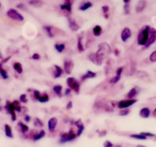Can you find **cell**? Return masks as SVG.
Wrapping results in <instances>:
<instances>
[{
  "mask_svg": "<svg viewBox=\"0 0 156 147\" xmlns=\"http://www.w3.org/2000/svg\"><path fill=\"white\" fill-rule=\"evenodd\" d=\"M4 108L5 110H6V112L8 113L11 115L12 121H15L16 119H17V117H16V111H15L14 106H13L12 102H11L10 100H6Z\"/></svg>",
  "mask_w": 156,
  "mask_h": 147,
  "instance_id": "obj_6",
  "label": "cell"
},
{
  "mask_svg": "<svg viewBox=\"0 0 156 147\" xmlns=\"http://www.w3.org/2000/svg\"><path fill=\"white\" fill-rule=\"evenodd\" d=\"M64 2H72V0H64Z\"/></svg>",
  "mask_w": 156,
  "mask_h": 147,
  "instance_id": "obj_61",
  "label": "cell"
},
{
  "mask_svg": "<svg viewBox=\"0 0 156 147\" xmlns=\"http://www.w3.org/2000/svg\"><path fill=\"white\" fill-rule=\"evenodd\" d=\"M50 98L47 93H40V95L38 96V98H37V100H38L40 103H47L49 101Z\"/></svg>",
  "mask_w": 156,
  "mask_h": 147,
  "instance_id": "obj_26",
  "label": "cell"
},
{
  "mask_svg": "<svg viewBox=\"0 0 156 147\" xmlns=\"http://www.w3.org/2000/svg\"><path fill=\"white\" fill-rule=\"evenodd\" d=\"M72 107H73V102L69 101L68 103H67V106H66V109L69 110H70V109H72Z\"/></svg>",
  "mask_w": 156,
  "mask_h": 147,
  "instance_id": "obj_50",
  "label": "cell"
},
{
  "mask_svg": "<svg viewBox=\"0 0 156 147\" xmlns=\"http://www.w3.org/2000/svg\"><path fill=\"white\" fill-rule=\"evenodd\" d=\"M18 126L19 127L20 131H21L23 134H25L26 133H28V131H29V127H28L26 124L22 123V122H18Z\"/></svg>",
  "mask_w": 156,
  "mask_h": 147,
  "instance_id": "obj_29",
  "label": "cell"
},
{
  "mask_svg": "<svg viewBox=\"0 0 156 147\" xmlns=\"http://www.w3.org/2000/svg\"><path fill=\"white\" fill-rule=\"evenodd\" d=\"M136 147H146V146H142V145H138V146H136Z\"/></svg>",
  "mask_w": 156,
  "mask_h": 147,
  "instance_id": "obj_59",
  "label": "cell"
},
{
  "mask_svg": "<svg viewBox=\"0 0 156 147\" xmlns=\"http://www.w3.org/2000/svg\"><path fill=\"white\" fill-rule=\"evenodd\" d=\"M0 76L2 77V79H4V80H7V79H9V74L7 72L6 70H5L4 68H2L1 71H0Z\"/></svg>",
  "mask_w": 156,
  "mask_h": 147,
  "instance_id": "obj_37",
  "label": "cell"
},
{
  "mask_svg": "<svg viewBox=\"0 0 156 147\" xmlns=\"http://www.w3.org/2000/svg\"><path fill=\"white\" fill-rule=\"evenodd\" d=\"M156 41V29L154 28H150L149 32V37L148 39L147 42L145 44V45L144 46V49H147L151 45H152Z\"/></svg>",
  "mask_w": 156,
  "mask_h": 147,
  "instance_id": "obj_8",
  "label": "cell"
},
{
  "mask_svg": "<svg viewBox=\"0 0 156 147\" xmlns=\"http://www.w3.org/2000/svg\"><path fill=\"white\" fill-rule=\"evenodd\" d=\"M83 34V33H81V34H80L77 38V47L78 52H80V53H82V52H84V50H85L84 47H83V42H82Z\"/></svg>",
  "mask_w": 156,
  "mask_h": 147,
  "instance_id": "obj_23",
  "label": "cell"
},
{
  "mask_svg": "<svg viewBox=\"0 0 156 147\" xmlns=\"http://www.w3.org/2000/svg\"><path fill=\"white\" fill-rule=\"evenodd\" d=\"M60 8L62 11L70 15L72 12V2H64L63 4L60 5Z\"/></svg>",
  "mask_w": 156,
  "mask_h": 147,
  "instance_id": "obj_14",
  "label": "cell"
},
{
  "mask_svg": "<svg viewBox=\"0 0 156 147\" xmlns=\"http://www.w3.org/2000/svg\"><path fill=\"white\" fill-rule=\"evenodd\" d=\"M130 1H131V0H123V2L125 4H126V3H129Z\"/></svg>",
  "mask_w": 156,
  "mask_h": 147,
  "instance_id": "obj_56",
  "label": "cell"
},
{
  "mask_svg": "<svg viewBox=\"0 0 156 147\" xmlns=\"http://www.w3.org/2000/svg\"><path fill=\"white\" fill-rule=\"evenodd\" d=\"M34 125L35 126H37V127H42L44 126V123L42 120L39 119V118H35V120H34Z\"/></svg>",
  "mask_w": 156,
  "mask_h": 147,
  "instance_id": "obj_39",
  "label": "cell"
},
{
  "mask_svg": "<svg viewBox=\"0 0 156 147\" xmlns=\"http://www.w3.org/2000/svg\"><path fill=\"white\" fill-rule=\"evenodd\" d=\"M44 31L45 32V33L47 34L49 38H54V37L56 36V32L57 31H54L55 28L51 25H44L43 27Z\"/></svg>",
  "mask_w": 156,
  "mask_h": 147,
  "instance_id": "obj_13",
  "label": "cell"
},
{
  "mask_svg": "<svg viewBox=\"0 0 156 147\" xmlns=\"http://www.w3.org/2000/svg\"><path fill=\"white\" fill-rule=\"evenodd\" d=\"M77 137V134L74 132V130L70 129V130L67 133H63L61 134V139H60V142L61 143H66V142H69V141L74 140V139Z\"/></svg>",
  "mask_w": 156,
  "mask_h": 147,
  "instance_id": "obj_5",
  "label": "cell"
},
{
  "mask_svg": "<svg viewBox=\"0 0 156 147\" xmlns=\"http://www.w3.org/2000/svg\"><path fill=\"white\" fill-rule=\"evenodd\" d=\"M72 92V90L70 87H67V88H66V90H65L64 91V95L66 96H69L70 93H71Z\"/></svg>",
  "mask_w": 156,
  "mask_h": 147,
  "instance_id": "obj_49",
  "label": "cell"
},
{
  "mask_svg": "<svg viewBox=\"0 0 156 147\" xmlns=\"http://www.w3.org/2000/svg\"><path fill=\"white\" fill-rule=\"evenodd\" d=\"M102 32H103V28L100 25H95L94 27H93V34L95 37L100 36V35H101V34H102Z\"/></svg>",
  "mask_w": 156,
  "mask_h": 147,
  "instance_id": "obj_30",
  "label": "cell"
},
{
  "mask_svg": "<svg viewBox=\"0 0 156 147\" xmlns=\"http://www.w3.org/2000/svg\"><path fill=\"white\" fill-rule=\"evenodd\" d=\"M152 115H153V117H155L156 118V108H155L154 110H153V112H152Z\"/></svg>",
  "mask_w": 156,
  "mask_h": 147,
  "instance_id": "obj_55",
  "label": "cell"
},
{
  "mask_svg": "<svg viewBox=\"0 0 156 147\" xmlns=\"http://www.w3.org/2000/svg\"><path fill=\"white\" fill-rule=\"evenodd\" d=\"M12 104H13V106H14V107H15V110L16 112H18L20 113L21 111H22V106H21V103H20L19 100H14V101H12Z\"/></svg>",
  "mask_w": 156,
  "mask_h": 147,
  "instance_id": "obj_34",
  "label": "cell"
},
{
  "mask_svg": "<svg viewBox=\"0 0 156 147\" xmlns=\"http://www.w3.org/2000/svg\"><path fill=\"white\" fill-rule=\"evenodd\" d=\"M5 133L6 136L9 137V138H13V133L12 130L11 126H9V124H5Z\"/></svg>",
  "mask_w": 156,
  "mask_h": 147,
  "instance_id": "obj_32",
  "label": "cell"
},
{
  "mask_svg": "<svg viewBox=\"0 0 156 147\" xmlns=\"http://www.w3.org/2000/svg\"><path fill=\"white\" fill-rule=\"evenodd\" d=\"M110 46L107 43H106V42H103V43H100V45H98V50L97 52H96V56H97L100 60L103 61L104 58H105L106 54H110Z\"/></svg>",
  "mask_w": 156,
  "mask_h": 147,
  "instance_id": "obj_2",
  "label": "cell"
},
{
  "mask_svg": "<svg viewBox=\"0 0 156 147\" xmlns=\"http://www.w3.org/2000/svg\"><path fill=\"white\" fill-rule=\"evenodd\" d=\"M123 69L124 67H119L117 68L116 71V75L109 80V83L111 84H116V83L119 82V80L121 79V76L122 71H123Z\"/></svg>",
  "mask_w": 156,
  "mask_h": 147,
  "instance_id": "obj_9",
  "label": "cell"
},
{
  "mask_svg": "<svg viewBox=\"0 0 156 147\" xmlns=\"http://www.w3.org/2000/svg\"><path fill=\"white\" fill-rule=\"evenodd\" d=\"M132 37V31L128 27H126L122 29L121 32V35H120V38H121L122 41L123 42H126L129 41V39L131 38Z\"/></svg>",
  "mask_w": 156,
  "mask_h": 147,
  "instance_id": "obj_10",
  "label": "cell"
},
{
  "mask_svg": "<svg viewBox=\"0 0 156 147\" xmlns=\"http://www.w3.org/2000/svg\"><path fill=\"white\" fill-rule=\"evenodd\" d=\"M74 68V62L72 60L67 59L64 61V71L67 74H70Z\"/></svg>",
  "mask_w": 156,
  "mask_h": 147,
  "instance_id": "obj_11",
  "label": "cell"
},
{
  "mask_svg": "<svg viewBox=\"0 0 156 147\" xmlns=\"http://www.w3.org/2000/svg\"><path fill=\"white\" fill-rule=\"evenodd\" d=\"M150 28L151 27L149 25H145L143 26L141 28V30L139 31L138 37H137V43L139 45L143 46V47L145 45V44L148 39V37H149Z\"/></svg>",
  "mask_w": 156,
  "mask_h": 147,
  "instance_id": "obj_1",
  "label": "cell"
},
{
  "mask_svg": "<svg viewBox=\"0 0 156 147\" xmlns=\"http://www.w3.org/2000/svg\"><path fill=\"white\" fill-rule=\"evenodd\" d=\"M24 119H25V121L27 122V123H29L31 120V117L29 116V115H25L24 117Z\"/></svg>",
  "mask_w": 156,
  "mask_h": 147,
  "instance_id": "obj_52",
  "label": "cell"
},
{
  "mask_svg": "<svg viewBox=\"0 0 156 147\" xmlns=\"http://www.w3.org/2000/svg\"><path fill=\"white\" fill-rule=\"evenodd\" d=\"M13 68L18 74H22L23 73V67L21 63L15 62L13 64Z\"/></svg>",
  "mask_w": 156,
  "mask_h": 147,
  "instance_id": "obj_31",
  "label": "cell"
},
{
  "mask_svg": "<svg viewBox=\"0 0 156 147\" xmlns=\"http://www.w3.org/2000/svg\"><path fill=\"white\" fill-rule=\"evenodd\" d=\"M1 101H2V99H1V98H0V103H1Z\"/></svg>",
  "mask_w": 156,
  "mask_h": 147,
  "instance_id": "obj_64",
  "label": "cell"
},
{
  "mask_svg": "<svg viewBox=\"0 0 156 147\" xmlns=\"http://www.w3.org/2000/svg\"><path fill=\"white\" fill-rule=\"evenodd\" d=\"M113 53H114V54H115V56L118 57L119 56V54H120V51H119V48H115L114 49V51H113Z\"/></svg>",
  "mask_w": 156,
  "mask_h": 147,
  "instance_id": "obj_51",
  "label": "cell"
},
{
  "mask_svg": "<svg viewBox=\"0 0 156 147\" xmlns=\"http://www.w3.org/2000/svg\"><path fill=\"white\" fill-rule=\"evenodd\" d=\"M19 101L20 103H22V104H27L28 101V98H27V95L25 93H22V95L19 97Z\"/></svg>",
  "mask_w": 156,
  "mask_h": 147,
  "instance_id": "obj_40",
  "label": "cell"
},
{
  "mask_svg": "<svg viewBox=\"0 0 156 147\" xmlns=\"http://www.w3.org/2000/svg\"><path fill=\"white\" fill-rule=\"evenodd\" d=\"M28 4L35 7H41L43 5V2L41 0H30Z\"/></svg>",
  "mask_w": 156,
  "mask_h": 147,
  "instance_id": "obj_35",
  "label": "cell"
},
{
  "mask_svg": "<svg viewBox=\"0 0 156 147\" xmlns=\"http://www.w3.org/2000/svg\"><path fill=\"white\" fill-rule=\"evenodd\" d=\"M54 78H61L62 74L64 73V70L62 69V67H60L59 65H54Z\"/></svg>",
  "mask_w": 156,
  "mask_h": 147,
  "instance_id": "obj_20",
  "label": "cell"
},
{
  "mask_svg": "<svg viewBox=\"0 0 156 147\" xmlns=\"http://www.w3.org/2000/svg\"><path fill=\"white\" fill-rule=\"evenodd\" d=\"M104 18L106 19H108L109 17V13H106V14H103Z\"/></svg>",
  "mask_w": 156,
  "mask_h": 147,
  "instance_id": "obj_54",
  "label": "cell"
},
{
  "mask_svg": "<svg viewBox=\"0 0 156 147\" xmlns=\"http://www.w3.org/2000/svg\"><path fill=\"white\" fill-rule=\"evenodd\" d=\"M31 58L33 60H35V61H38L41 59V55L38 54V53H34V54L31 55Z\"/></svg>",
  "mask_w": 156,
  "mask_h": 147,
  "instance_id": "obj_43",
  "label": "cell"
},
{
  "mask_svg": "<svg viewBox=\"0 0 156 147\" xmlns=\"http://www.w3.org/2000/svg\"><path fill=\"white\" fill-rule=\"evenodd\" d=\"M91 7H93V3L90 2V1H86V2H82V3L80 4V7H79V10L84 12L86 11V10H87V9H89Z\"/></svg>",
  "mask_w": 156,
  "mask_h": 147,
  "instance_id": "obj_22",
  "label": "cell"
},
{
  "mask_svg": "<svg viewBox=\"0 0 156 147\" xmlns=\"http://www.w3.org/2000/svg\"><path fill=\"white\" fill-rule=\"evenodd\" d=\"M2 66H3V64H2V63L0 62V71H1V70L3 68V67H2Z\"/></svg>",
  "mask_w": 156,
  "mask_h": 147,
  "instance_id": "obj_58",
  "label": "cell"
},
{
  "mask_svg": "<svg viewBox=\"0 0 156 147\" xmlns=\"http://www.w3.org/2000/svg\"><path fill=\"white\" fill-rule=\"evenodd\" d=\"M57 119L56 117H51L49 120H48V130L50 132H54V130H55L57 125Z\"/></svg>",
  "mask_w": 156,
  "mask_h": 147,
  "instance_id": "obj_17",
  "label": "cell"
},
{
  "mask_svg": "<svg viewBox=\"0 0 156 147\" xmlns=\"http://www.w3.org/2000/svg\"><path fill=\"white\" fill-rule=\"evenodd\" d=\"M11 58H12V56H11V55H9V56L6 57V58H2V60H1V61H0V62L4 65V64H5V63L8 62V61H9Z\"/></svg>",
  "mask_w": 156,
  "mask_h": 147,
  "instance_id": "obj_44",
  "label": "cell"
},
{
  "mask_svg": "<svg viewBox=\"0 0 156 147\" xmlns=\"http://www.w3.org/2000/svg\"><path fill=\"white\" fill-rule=\"evenodd\" d=\"M6 15L12 20H14L15 22H22L24 21V16L20 12L15 9H9L6 12Z\"/></svg>",
  "mask_w": 156,
  "mask_h": 147,
  "instance_id": "obj_3",
  "label": "cell"
},
{
  "mask_svg": "<svg viewBox=\"0 0 156 147\" xmlns=\"http://www.w3.org/2000/svg\"><path fill=\"white\" fill-rule=\"evenodd\" d=\"M130 137L133 139H142V140H144V139H147L146 136L142 135V133H140V134H132L130 135Z\"/></svg>",
  "mask_w": 156,
  "mask_h": 147,
  "instance_id": "obj_36",
  "label": "cell"
},
{
  "mask_svg": "<svg viewBox=\"0 0 156 147\" xmlns=\"http://www.w3.org/2000/svg\"><path fill=\"white\" fill-rule=\"evenodd\" d=\"M113 147H122V146H120V145H116V146H113Z\"/></svg>",
  "mask_w": 156,
  "mask_h": 147,
  "instance_id": "obj_60",
  "label": "cell"
},
{
  "mask_svg": "<svg viewBox=\"0 0 156 147\" xmlns=\"http://www.w3.org/2000/svg\"><path fill=\"white\" fill-rule=\"evenodd\" d=\"M106 133H107V131H106V130H103V131H101L99 134H100V136H106Z\"/></svg>",
  "mask_w": 156,
  "mask_h": 147,
  "instance_id": "obj_53",
  "label": "cell"
},
{
  "mask_svg": "<svg viewBox=\"0 0 156 147\" xmlns=\"http://www.w3.org/2000/svg\"><path fill=\"white\" fill-rule=\"evenodd\" d=\"M67 86H68V87H70L72 91H74L76 93H80V84L75 78L70 77V78H67Z\"/></svg>",
  "mask_w": 156,
  "mask_h": 147,
  "instance_id": "obj_4",
  "label": "cell"
},
{
  "mask_svg": "<svg viewBox=\"0 0 156 147\" xmlns=\"http://www.w3.org/2000/svg\"><path fill=\"white\" fill-rule=\"evenodd\" d=\"M67 21H68V24H69V28H70V30L73 32H77L79 30L80 26L77 23V22L73 19V18L68 17L67 18Z\"/></svg>",
  "mask_w": 156,
  "mask_h": 147,
  "instance_id": "obj_15",
  "label": "cell"
},
{
  "mask_svg": "<svg viewBox=\"0 0 156 147\" xmlns=\"http://www.w3.org/2000/svg\"><path fill=\"white\" fill-rule=\"evenodd\" d=\"M113 143H111L110 141H109V140H106L103 143V146L104 147H113Z\"/></svg>",
  "mask_w": 156,
  "mask_h": 147,
  "instance_id": "obj_45",
  "label": "cell"
},
{
  "mask_svg": "<svg viewBox=\"0 0 156 147\" xmlns=\"http://www.w3.org/2000/svg\"><path fill=\"white\" fill-rule=\"evenodd\" d=\"M44 136H45V132H44V130H41V131H39L38 133L35 131V133L31 136V139L34 141L39 140V139H41V138H43Z\"/></svg>",
  "mask_w": 156,
  "mask_h": 147,
  "instance_id": "obj_25",
  "label": "cell"
},
{
  "mask_svg": "<svg viewBox=\"0 0 156 147\" xmlns=\"http://www.w3.org/2000/svg\"><path fill=\"white\" fill-rule=\"evenodd\" d=\"M96 77V73L93 72L92 71H87L85 74H83L81 77H80V80L81 81H84L87 80V79H92V78H95Z\"/></svg>",
  "mask_w": 156,
  "mask_h": 147,
  "instance_id": "obj_18",
  "label": "cell"
},
{
  "mask_svg": "<svg viewBox=\"0 0 156 147\" xmlns=\"http://www.w3.org/2000/svg\"><path fill=\"white\" fill-rule=\"evenodd\" d=\"M16 7H17V9H19L21 10H25V5L23 3H19V4L16 5Z\"/></svg>",
  "mask_w": 156,
  "mask_h": 147,
  "instance_id": "obj_48",
  "label": "cell"
},
{
  "mask_svg": "<svg viewBox=\"0 0 156 147\" xmlns=\"http://www.w3.org/2000/svg\"><path fill=\"white\" fill-rule=\"evenodd\" d=\"M130 113V110L129 108L121 109V110L119 112V115L121 117H126Z\"/></svg>",
  "mask_w": 156,
  "mask_h": 147,
  "instance_id": "obj_38",
  "label": "cell"
},
{
  "mask_svg": "<svg viewBox=\"0 0 156 147\" xmlns=\"http://www.w3.org/2000/svg\"><path fill=\"white\" fill-rule=\"evenodd\" d=\"M65 48H66V45L64 43H56L54 45V48L59 53H62L65 50Z\"/></svg>",
  "mask_w": 156,
  "mask_h": 147,
  "instance_id": "obj_33",
  "label": "cell"
},
{
  "mask_svg": "<svg viewBox=\"0 0 156 147\" xmlns=\"http://www.w3.org/2000/svg\"><path fill=\"white\" fill-rule=\"evenodd\" d=\"M140 92V88L138 86L133 87L126 94V98L128 99H135Z\"/></svg>",
  "mask_w": 156,
  "mask_h": 147,
  "instance_id": "obj_12",
  "label": "cell"
},
{
  "mask_svg": "<svg viewBox=\"0 0 156 147\" xmlns=\"http://www.w3.org/2000/svg\"><path fill=\"white\" fill-rule=\"evenodd\" d=\"M88 59H89L91 62L96 65H101L103 63V61L96 56V54L95 53H91V54H90L89 55H88Z\"/></svg>",
  "mask_w": 156,
  "mask_h": 147,
  "instance_id": "obj_19",
  "label": "cell"
},
{
  "mask_svg": "<svg viewBox=\"0 0 156 147\" xmlns=\"http://www.w3.org/2000/svg\"><path fill=\"white\" fill-rule=\"evenodd\" d=\"M149 61L152 63L156 62V50L152 52L149 56Z\"/></svg>",
  "mask_w": 156,
  "mask_h": 147,
  "instance_id": "obj_42",
  "label": "cell"
},
{
  "mask_svg": "<svg viewBox=\"0 0 156 147\" xmlns=\"http://www.w3.org/2000/svg\"><path fill=\"white\" fill-rule=\"evenodd\" d=\"M2 106L0 105V111H2Z\"/></svg>",
  "mask_w": 156,
  "mask_h": 147,
  "instance_id": "obj_62",
  "label": "cell"
},
{
  "mask_svg": "<svg viewBox=\"0 0 156 147\" xmlns=\"http://www.w3.org/2000/svg\"><path fill=\"white\" fill-rule=\"evenodd\" d=\"M138 101L137 99H126L122 100L120 101L117 103V107L119 109H124V108H129V106H132Z\"/></svg>",
  "mask_w": 156,
  "mask_h": 147,
  "instance_id": "obj_7",
  "label": "cell"
},
{
  "mask_svg": "<svg viewBox=\"0 0 156 147\" xmlns=\"http://www.w3.org/2000/svg\"><path fill=\"white\" fill-rule=\"evenodd\" d=\"M123 11H124V12H125V14H126V15H129L130 12H131V9H130L129 3H126V4L124 5Z\"/></svg>",
  "mask_w": 156,
  "mask_h": 147,
  "instance_id": "obj_41",
  "label": "cell"
},
{
  "mask_svg": "<svg viewBox=\"0 0 156 147\" xmlns=\"http://www.w3.org/2000/svg\"><path fill=\"white\" fill-rule=\"evenodd\" d=\"M151 114V110L148 107H143L139 111V116L142 118H148Z\"/></svg>",
  "mask_w": 156,
  "mask_h": 147,
  "instance_id": "obj_21",
  "label": "cell"
},
{
  "mask_svg": "<svg viewBox=\"0 0 156 147\" xmlns=\"http://www.w3.org/2000/svg\"><path fill=\"white\" fill-rule=\"evenodd\" d=\"M146 5H147L146 0H139L135 5V12L137 13H140L143 12L145 10Z\"/></svg>",
  "mask_w": 156,
  "mask_h": 147,
  "instance_id": "obj_16",
  "label": "cell"
},
{
  "mask_svg": "<svg viewBox=\"0 0 156 147\" xmlns=\"http://www.w3.org/2000/svg\"><path fill=\"white\" fill-rule=\"evenodd\" d=\"M141 133L142 135H144V136H146V137H155V135L153 134V133H151L142 132V133Z\"/></svg>",
  "mask_w": 156,
  "mask_h": 147,
  "instance_id": "obj_47",
  "label": "cell"
},
{
  "mask_svg": "<svg viewBox=\"0 0 156 147\" xmlns=\"http://www.w3.org/2000/svg\"><path fill=\"white\" fill-rule=\"evenodd\" d=\"M2 58H3V55H2V53L1 52V51H0V59L2 60Z\"/></svg>",
  "mask_w": 156,
  "mask_h": 147,
  "instance_id": "obj_57",
  "label": "cell"
},
{
  "mask_svg": "<svg viewBox=\"0 0 156 147\" xmlns=\"http://www.w3.org/2000/svg\"><path fill=\"white\" fill-rule=\"evenodd\" d=\"M74 124H75V125L77 126V127L78 128L77 133V136H80V135L82 134V133L83 132V130H84V126H83V123L81 122L80 120L75 122Z\"/></svg>",
  "mask_w": 156,
  "mask_h": 147,
  "instance_id": "obj_24",
  "label": "cell"
},
{
  "mask_svg": "<svg viewBox=\"0 0 156 147\" xmlns=\"http://www.w3.org/2000/svg\"><path fill=\"white\" fill-rule=\"evenodd\" d=\"M102 11L103 14L108 13L109 11V7L108 5H103V6H102Z\"/></svg>",
  "mask_w": 156,
  "mask_h": 147,
  "instance_id": "obj_46",
  "label": "cell"
},
{
  "mask_svg": "<svg viewBox=\"0 0 156 147\" xmlns=\"http://www.w3.org/2000/svg\"><path fill=\"white\" fill-rule=\"evenodd\" d=\"M137 78H139V79L142 80H148L149 79V75L147 72L143 71H139L136 72Z\"/></svg>",
  "mask_w": 156,
  "mask_h": 147,
  "instance_id": "obj_28",
  "label": "cell"
},
{
  "mask_svg": "<svg viewBox=\"0 0 156 147\" xmlns=\"http://www.w3.org/2000/svg\"><path fill=\"white\" fill-rule=\"evenodd\" d=\"M1 7H2V4H1V2H0V9H1Z\"/></svg>",
  "mask_w": 156,
  "mask_h": 147,
  "instance_id": "obj_63",
  "label": "cell"
},
{
  "mask_svg": "<svg viewBox=\"0 0 156 147\" xmlns=\"http://www.w3.org/2000/svg\"><path fill=\"white\" fill-rule=\"evenodd\" d=\"M62 90H63V87L61 86V84H56L53 87V91L59 98L62 97Z\"/></svg>",
  "mask_w": 156,
  "mask_h": 147,
  "instance_id": "obj_27",
  "label": "cell"
}]
</instances>
